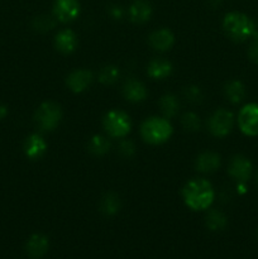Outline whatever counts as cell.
Masks as SVG:
<instances>
[{"instance_id":"cell-1","label":"cell","mask_w":258,"mask_h":259,"mask_svg":"<svg viewBox=\"0 0 258 259\" xmlns=\"http://www.w3.org/2000/svg\"><path fill=\"white\" fill-rule=\"evenodd\" d=\"M182 199L187 207L194 211L209 209L215 199L212 185L204 179H194L182 189Z\"/></svg>"},{"instance_id":"cell-2","label":"cell","mask_w":258,"mask_h":259,"mask_svg":"<svg viewBox=\"0 0 258 259\" xmlns=\"http://www.w3.org/2000/svg\"><path fill=\"white\" fill-rule=\"evenodd\" d=\"M225 34L234 42H244L258 35L254 22L248 15L239 12L228 13L223 20Z\"/></svg>"},{"instance_id":"cell-3","label":"cell","mask_w":258,"mask_h":259,"mask_svg":"<svg viewBox=\"0 0 258 259\" xmlns=\"http://www.w3.org/2000/svg\"><path fill=\"white\" fill-rule=\"evenodd\" d=\"M174 129L166 118L152 116L143 121L141 126V136L149 144H162L171 138Z\"/></svg>"},{"instance_id":"cell-4","label":"cell","mask_w":258,"mask_h":259,"mask_svg":"<svg viewBox=\"0 0 258 259\" xmlns=\"http://www.w3.org/2000/svg\"><path fill=\"white\" fill-rule=\"evenodd\" d=\"M61 119H62V110L60 105L52 101H46L40 104L34 115L35 123L42 132L55 131L60 124Z\"/></svg>"},{"instance_id":"cell-5","label":"cell","mask_w":258,"mask_h":259,"mask_svg":"<svg viewBox=\"0 0 258 259\" xmlns=\"http://www.w3.org/2000/svg\"><path fill=\"white\" fill-rule=\"evenodd\" d=\"M104 129L111 138H124L131 132V118L121 110H110L103 120Z\"/></svg>"},{"instance_id":"cell-6","label":"cell","mask_w":258,"mask_h":259,"mask_svg":"<svg viewBox=\"0 0 258 259\" xmlns=\"http://www.w3.org/2000/svg\"><path fill=\"white\" fill-rule=\"evenodd\" d=\"M234 125V115L227 109H218L207 121L209 132L214 137L223 138L232 132Z\"/></svg>"},{"instance_id":"cell-7","label":"cell","mask_w":258,"mask_h":259,"mask_svg":"<svg viewBox=\"0 0 258 259\" xmlns=\"http://www.w3.org/2000/svg\"><path fill=\"white\" fill-rule=\"evenodd\" d=\"M238 125L248 137L258 136V104H247L238 114Z\"/></svg>"},{"instance_id":"cell-8","label":"cell","mask_w":258,"mask_h":259,"mask_svg":"<svg viewBox=\"0 0 258 259\" xmlns=\"http://www.w3.org/2000/svg\"><path fill=\"white\" fill-rule=\"evenodd\" d=\"M253 172L252 162L247 158V157L238 154V156L233 157L230 161L229 167H228V174L239 184H245L248 180L250 179Z\"/></svg>"},{"instance_id":"cell-9","label":"cell","mask_w":258,"mask_h":259,"mask_svg":"<svg viewBox=\"0 0 258 259\" xmlns=\"http://www.w3.org/2000/svg\"><path fill=\"white\" fill-rule=\"evenodd\" d=\"M80 14L78 0H55L53 15L61 23H70Z\"/></svg>"},{"instance_id":"cell-10","label":"cell","mask_w":258,"mask_h":259,"mask_svg":"<svg viewBox=\"0 0 258 259\" xmlns=\"http://www.w3.org/2000/svg\"><path fill=\"white\" fill-rule=\"evenodd\" d=\"M91 82H93V73L89 70L73 71L67 76V80H66L68 89L75 94L85 91L91 85Z\"/></svg>"},{"instance_id":"cell-11","label":"cell","mask_w":258,"mask_h":259,"mask_svg":"<svg viewBox=\"0 0 258 259\" xmlns=\"http://www.w3.org/2000/svg\"><path fill=\"white\" fill-rule=\"evenodd\" d=\"M149 45L153 50L159 51V52H164V51L171 50L172 46L175 43V35L167 28H162V29H157L149 35Z\"/></svg>"},{"instance_id":"cell-12","label":"cell","mask_w":258,"mask_h":259,"mask_svg":"<svg viewBox=\"0 0 258 259\" xmlns=\"http://www.w3.org/2000/svg\"><path fill=\"white\" fill-rule=\"evenodd\" d=\"M46 151H47V143L39 134H32L25 139L24 152L28 158L33 161L39 159L46 153Z\"/></svg>"},{"instance_id":"cell-13","label":"cell","mask_w":258,"mask_h":259,"mask_svg":"<svg viewBox=\"0 0 258 259\" xmlns=\"http://www.w3.org/2000/svg\"><path fill=\"white\" fill-rule=\"evenodd\" d=\"M172 70H174V67H172V63L168 60H164V58H154V60H152L148 63L147 73L153 80H163V78L168 77L171 75Z\"/></svg>"},{"instance_id":"cell-14","label":"cell","mask_w":258,"mask_h":259,"mask_svg":"<svg viewBox=\"0 0 258 259\" xmlns=\"http://www.w3.org/2000/svg\"><path fill=\"white\" fill-rule=\"evenodd\" d=\"M152 15V7L146 0H136L129 7V18L133 23L142 24L149 20Z\"/></svg>"},{"instance_id":"cell-15","label":"cell","mask_w":258,"mask_h":259,"mask_svg":"<svg viewBox=\"0 0 258 259\" xmlns=\"http://www.w3.org/2000/svg\"><path fill=\"white\" fill-rule=\"evenodd\" d=\"M55 46L60 52L72 53L77 47V37L71 29H63L57 33L55 38Z\"/></svg>"},{"instance_id":"cell-16","label":"cell","mask_w":258,"mask_h":259,"mask_svg":"<svg viewBox=\"0 0 258 259\" xmlns=\"http://www.w3.org/2000/svg\"><path fill=\"white\" fill-rule=\"evenodd\" d=\"M28 255L33 259H39L47 253L48 250V239L42 234H33L27 242Z\"/></svg>"},{"instance_id":"cell-17","label":"cell","mask_w":258,"mask_h":259,"mask_svg":"<svg viewBox=\"0 0 258 259\" xmlns=\"http://www.w3.org/2000/svg\"><path fill=\"white\" fill-rule=\"evenodd\" d=\"M123 94L131 103H141L147 98V89L137 80H128L123 86Z\"/></svg>"},{"instance_id":"cell-18","label":"cell","mask_w":258,"mask_h":259,"mask_svg":"<svg viewBox=\"0 0 258 259\" xmlns=\"http://www.w3.org/2000/svg\"><path fill=\"white\" fill-rule=\"evenodd\" d=\"M220 167V157L212 152H204L196 159V169L202 174H212Z\"/></svg>"},{"instance_id":"cell-19","label":"cell","mask_w":258,"mask_h":259,"mask_svg":"<svg viewBox=\"0 0 258 259\" xmlns=\"http://www.w3.org/2000/svg\"><path fill=\"white\" fill-rule=\"evenodd\" d=\"M225 98L232 104H239L245 98V88L243 82L238 80H232L225 83L224 86Z\"/></svg>"},{"instance_id":"cell-20","label":"cell","mask_w":258,"mask_h":259,"mask_svg":"<svg viewBox=\"0 0 258 259\" xmlns=\"http://www.w3.org/2000/svg\"><path fill=\"white\" fill-rule=\"evenodd\" d=\"M159 108H161V111L163 113V115L166 116V119L174 118L177 113H179L180 104L179 100L175 95L172 94H166L161 98L159 100Z\"/></svg>"},{"instance_id":"cell-21","label":"cell","mask_w":258,"mask_h":259,"mask_svg":"<svg viewBox=\"0 0 258 259\" xmlns=\"http://www.w3.org/2000/svg\"><path fill=\"white\" fill-rule=\"evenodd\" d=\"M100 210L106 217H113L120 210V200L113 192H108L105 196L101 199Z\"/></svg>"},{"instance_id":"cell-22","label":"cell","mask_w":258,"mask_h":259,"mask_svg":"<svg viewBox=\"0 0 258 259\" xmlns=\"http://www.w3.org/2000/svg\"><path fill=\"white\" fill-rule=\"evenodd\" d=\"M205 223H206V227L210 230L218 232V230H222L225 228V225H227V218L219 210H210L207 212L206 218H205Z\"/></svg>"},{"instance_id":"cell-23","label":"cell","mask_w":258,"mask_h":259,"mask_svg":"<svg viewBox=\"0 0 258 259\" xmlns=\"http://www.w3.org/2000/svg\"><path fill=\"white\" fill-rule=\"evenodd\" d=\"M89 151L95 156H104L110 149V142L103 136H94L89 142Z\"/></svg>"},{"instance_id":"cell-24","label":"cell","mask_w":258,"mask_h":259,"mask_svg":"<svg viewBox=\"0 0 258 259\" xmlns=\"http://www.w3.org/2000/svg\"><path fill=\"white\" fill-rule=\"evenodd\" d=\"M119 77V70L113 65L104 66L99 72V81L103 85H113Z\"/></svg>"},{"instance_id":"cell-25","label":"cell","mask_w":258,"mask_h":259,"mask_svg":"<svg viewBox=\"0 0 258 259\" xmlns=\"http://www.w3.org/2000/svg\"><path fill=\"white\" fill-rule=\"evenodd\" d=\"M182 126H184L186 131L190 132H196L199 131L200 126H201V121L200 118L194 113H186L181 119Z\"/></svg>"},{"instance_id":"cell-26","label":"cell","mask_w":258,"mask_h":259,"mask_svg":"<svg viewBox=\"0 0 258 259\" xmlns=\"http://www.w3.org/2000/svg\"><path fill=\"white\" fill-rule=\"evenodd\" d=\"M33 27L38 30V32H47V30L52 29L55 27V22L52 20V18L50 17H38L34 19V23H33Z\"/></svg>"},{"instance_id":"cell-27","label":"cell","mask_w":258,"mask_h":259,"mask_svg":"<svg viewBox=\"0 0 258 259\" xmlns=\"http://www.w3.org/2000/svg\"><path fill=\"white\" fill-rule=\"evenodd\" d=\"M185 99H187V101L190 103H200L202 100V93L200 90V88L197 86H187L184 91Z\"/></svg>"},{"instance_id":"cell-28","label":"cell","mask_w":258,"mask_h":259,"mask_svg":"<svg viewBox=\"0 0 258 259\" xmlns=\"http://www.w3.org/2000/svg\"><path fill=\"white\" fill-rule=\"evenodd\" d=\"M119 152L121 156L124 157H132L136 152V147H134L133 142L131 141H121L119 144Z\"/></svg>"},{"instance_id":"cell-29","label":"cell","mask_w":258,"mask_h":259,"mask_svg":"<svg viewBox=\"0 0 258 259\" xmlns=\"http://www.w3.org/2000/svg\"><path fill=\"white\" fill-rule=\"evenodd\" d=\"M248 57L253 63L258 65V35L252 38V42L248 48Z\"/></svg>"},{"instance_id":"cell-30","label":"cell","mask_w":258,"mask_h":259,"mask_svg":"<svg viewBox=\"0 0 258 259\" xmlns=\"http://www.w3.org/2000/svg\"><path fill=\"white\" fill-rule=\"evenodd\" d=\"M109 14L111 15V18H114V19H121L123 18V8L119 7V5H113V7H110V9H109Z\"/></svg>"},{"instance_id":"cell-31","label":"cell","mask_w":258,"mask_h":259,"mask_svg":"<svg viewBox=\"0 0 258 259\" xmlns=\"http://www.w3.org/2000/svg\"><path fill=\"white\" fill-rule=\"evenodd\" d=\"M7 114H8V109H7V106L0 105V120H2V119H4V118H5V116H7Z\"/></svg>"},{"instance_id":"cell-32","label":"cell","mask_w":258,"mask_h":259,"mask_svg":"<svg viewBox=\"0 0 258 259\" xmlns=\"http://www.w3.org/2000/svg\"><path fill=\"white\" fill-rule=\"evenodd\" d=\"M257 238H258V232H257Z\"/></svg>"}]
</instances>
